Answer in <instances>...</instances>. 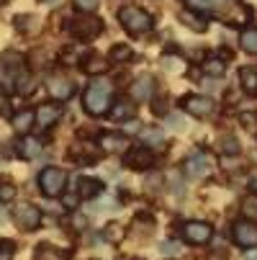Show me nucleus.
Wrapping results in <instances>:
<instances>
[{
	"label": "nucleus",
	"mask_w": 257,
	"mask_h": 260,
	"mask_svg": "<svg viewBox=\"0 0 257 260\" xmlns=\"http://www.w3.org/2000/svg\"><path fill=\"white\" fill-rule=\"evenodd\" d=\"M111 90H114V85L103 78H98L88 85V90L83 95V106L90 116H103L108 111V106H111Z\"/></svg>",
	"instance_id": "1"
},
{
	"label": "nucleus",
	"mask_w": 257,
	"mask_h": 260,
	"mask_svg": "<svg viewBox=\"0 0 257 260\" xmlns=\"http://www.w3.org/2000/svg\"><path fill=\"white\" fill-rule=\"evenodd\" d=\"M119 21H121V26L129 31V34H146L152 28V16L146 13V11H141V8H136V6H124L121 11H119Z\"/></svg>",
	"instance_id": "2"
},
{
	"label": "nucleus",
	"mask_w": 257,
	"mask_h": 260,
	"mask_svg": "<svg viewBox=\"0 0 257 260\" xmlns=\"http://www.w3.org/2000/svg\"><path fill=\"white\" fill-rule=\"evenodd\" d=\"M64 183H67V173L62 168H44L39 175V185H42V193L54 199L64 191Z\"/></svg>",
	"instance_id": "3"
},
{
	"label": "nucleus",
	"mask_w": 257,
	"mask_h": 260,
	"mask_svg": "<svg viewBox=\"0 0 257 260\" xmlns=\"http://www.w3.org/2000/svg\"><path fill=\"white\" fill-rule=\"evenodd\" d=\"M13 219H16V224L26 232H33L36 227L42 224V211L36 209L33 204H18L13 209Z\"/></svg>",
	"instance_id": "4"
},
{
	"label": "nucleus",
	"mask_w": 257,
	"mask_h": 260,
	"mask_svg": "<svg viewBox=\"0 0 257 260\" xmlns=\"http://www.w3.org/2000/svg\"><path fill=\"white\" fill-rule=\"evenodd\" d=\"M124 165L131 168V170H146V168L155 165V152L150 150V147H134L131 152H126Z\"/></svg>",
	"instance_id": "5"
},
{
	"label": "nucleus",
	"mask_w": 257,
	"mask_h": 260,
	"mask_svg": "<svg viewBox=\"0 0 257 260\" xmlns=\"http://www.w3.org/2000/svg\"><path fill=\"white\" fill-rule=\"evenodd\" d=\"M182 237H186L191 245H206L213 237V230H211V224H206V221H188V224L182 227Z\"/></svg>",
	"instance_id": "6"
},
{
	"label": "nucleus",
	"mask_w": 257,
	"mask_h": 260,
	"mask_svg": "<svg viewBox=\"0 0 257 260\" xmlns=\"http://www.w3.org/2000/svg\"><path fill=\"white\" fill-rule=\"evenodd\" d=\"M234 240L242 247H257V224L249 219H239L234 224Z\"/></svg>",
	"instance_id": "7"
},
{
	"label": "nucleus",
	"mask_w": 257,
	"mask_h": 260,
	"mask_svg": "<svg viewBox=\"0 0 257 260\" xmlns=\"http://www.w3.org/2000/svg\"><path fill=\"white\" fill-rule=\"evenodd\" d=\"M100 31H103V23H100L98 18L83 16V18L72 21V34H75L78 39H93V36H98Z\"/></svg>",
	"instance_id": "8"
},
{
	"label": "nucleus",
	"mask_w": 257,
	"mask_h": 260,
	"mask_svg": "<svg viewBox=\"0 0 257 260\" xmlns=\"http://www.w3.org/2000/svg\"><path fill=\"white\" fill-rule=\"evenodd\" d=\"M182 106H186V111L188 114H193V116H211L213 114V101L211 98H206V95H188V98H182Z\"/></svg>",
	"instance_id": "9"
},
{
	"label": "nucleus",
	"mask_w": 257,
	"mask_h": 260,
	"mask_svg": "<svg viewBox=\"0 0 257 260\" xmlns=\"http://www.w3.org/2000/svg\"><path fill=\"white\" fill-rule=\"evenodd\" d=\"M155 93V78L152 75H139L131 85V98L134 101H146Z\"/></svg>",
	"instance_id": "10"
},
{
	"label": "nucleus",
	"mask_w": 257,
	"mask_h": 260,
	"mask_svg": "<svg viewBox=\"0 0 257 260\" xmlns=\"http://www.w3.org/2000/svg\"><path fill=\"white\" fill-rule=\"evenodd\" d=\"M49 93L54 95V101H67L72 93H75V83L67 78H52L49 80Z\"/></svg>",
	"instance_id": "11"
},
{
	"label": "nucleus",
	"mask_w": 257,
	"mask_h": 260,
	"mask_svg": "<svg viewBox=\"0 0 257 260\" xmlns=\"http://www.w3.org/2000/svg\"><path fill=\"white\" fill-rule=\"evenodd\" d=\"M78 185H80V191H78L80 199H95L103 193V180H95V178H80Z\"/></svg>",
	"instance_id": "12"
},
{
	"label": "nucleus",
	"mask_w": 257,
	"mask_h": 260,
	"mask_svg": "<svg viewBox=\"0 0 257 260\" xmlns=\"http://www.w3.org/2000/svg\"><path fill=\"white\" fill-rule=\"evenodd\" d=\"M186 168H188V175H193V178H203V175L211 170V160H208L206 155H193V157H188Z\"/></svg>",
	"instance_id": "13"
},
{
	"label": "nucleus",
	"mask_w": 257,
	"mask_h": 260,
	"mask_svg": "<svg viewBox=\"0 0 257 260\" xmlns=\"http://www.w3.org/2000/svg\"><path fill=\"white\" fill-rule=\"evenodd\" d=\"M21 64H23V57L18 52H6L3 57H0V70H3L6 75H18Z\"/></svg>",
	"instance_id": "14"
},
{
	"label": "nucleus",
	"mask_w": 257,
	"mask_h": 260,
	"mask_svg": "<svg viewBox=\"0 0 257 260\" xmlns=\"http://www.w3.org/2000/svg\"><path fill=\"white\" fill-rule=\"evenodd\" d=\"M57 119H59V108L57 106H39L36 108V124H39L42 129L52 126Z\"/></svg>",
	"instance_id": "15"
},
{
	"label": "nucleus",
	"mask_w": 257,
	"mask_h": 260,
	"mask_svg": "<svg viewBox=\"0 0 257 260\" xmlns=\"http://www.w3.org/2000/svg\"><path fill=\"white\" fill-rule=\"evenodd\" d=\"M100 147L105 152H114V150H124V147H129V139L124 134H103L100 137Z\"/></svg>",
	"instance_id": "16"
},
{
	"label": "nucleus",
	"mask_w": 257,
	"mask_h": 260,
	"mask_svg": "<svg viewBox=\"0 0 257 260\" xmlns=\"http://www.w3.org/2000/svg\"><path fill=\"white\" fill-rule=\"evenodd\" d=\"M33 119H36L33 111H18V114L13 116V129H16L18 134H26V132L33 126Z\"/></svg>",
	"instance_id": "17"
},
{
	"label": "nucleus",
	"mask_w": 257,
	"mask_h": 260,
	"mask_svg": "<svg viewBox=\"0 0 257 260\" xmlns=\"http://www.w3.org/2000/svg\"><path fill=\"white\" fill-rule=\"evenodd\" d=\"M134 111H136V108H134L129 101H116L114 108H111V119H114V121H126V119L134 116Z\"/></svg>",
	"instance_id": "18"
},
{
	"label": "nucleus",
	"mask_w": 257,
	"mask_h": 260,
	"mask_svg": "<svg viewBox=\"0 0 257 260\" xmlns=\"http://www.w3.org/2000/svg\"><path fill=\"white\" fill-rule=\"evenodd\" d=\"M83 70L88 72V75H100V72L108 70V64H105L103 57H98V54H88L85 62H83Z\"/></svg>",
	"instance_id": "19"
},
{
	"label": "nucleus",
	"mask_w": 257,
	"mask_h": 260,
	"mask_svg": "<svg viewBox=\"0 0 257 260\" xmlns=\"http://www.w3.org/2000/svg\"><path fill=\"white\" fill-rule=\"evenodd\" d=\"M180 21L186 23L188 28H193V31H206V21L196 11H180Z\"/></svg>",
	"instance_id": "20"
},
{
	"label": "nucleus",
	"mask_w": 257,
	"mask_h": 260,
	"mask_svg": "<svg viewBox=\"0 0 257 260\" xmlns=\"http://www.w3.org/2000/svg\"><path fill=\"white\" fill-rule=\"evenodd\" d=\"M18 147H21V150H18V155H21V157H26V160L36 157V155H39V150H42L39 139H33V137H26V139H23Z\"/></svg>",
	"instance_id": "21"
},
{
	"label": "nucleus",
	"mask_w": 257,
	"mask_h": 260,
	"mask_svg": "<svg viewBox=\"0 0 257 260\" xmlns=\"http://www.w3.org/2000/svg\"><path fill=\"white\" fill-rule=\"evenodd\" d=\"M239 80H242V85H244L247 93H257V70L242 67V70H239Z\"/></svg>",
	"instance_id": "22"
},
{
	"label": "nucleus",
	"mask_w": 257,
	"mask_h": 260,
	"mask_svg": "<svg viewBox=\"0 0 257 260\" xmlns=\"http://www.w3.org/2000/svg\"><path fill=\"white\" fill-rule=\"evenodd\" d=\"M16 28L21 34H33V31H39V18L36 16H16Z\"/></svg>",
	"instance_id": "23"
},
{
	"label": "nucleus",
	"mask_w": 257,
	"mask_h": 260,
	"mask_svg": "<svg viewBox=\"0 0 257 260\" xmlns=\"http://www.w3.org/2000/svg\"><path fill=\"white\" fill-rule=\"evenodd\" d=\"M36 260H67L62 250L52 247V245H39L36 247Z\"/></svg>",
	"instance_id": "24"
},
{
	"label": "nucleus",
	"mask_w": 257,
	"mask_h": 260,
	"mask_svg": "<svg viewBox=\"0 0 257 260\" xmlns=\"http://www.w3.org/2000/svg\"><path fill=\"white\" fill-rule=\"evenodd\" d=\"M239 44H242L244 52L257 54V28H247V31L239 36Z\"/></svg>",
	"instance_id": "25"
},
{
	"label": "nucleus",
	"mask_w": 257,
	"mask_h": 260,
	"mask_svg": "<svg viewBox=\"0 0 257 260\" xmlns=\"http://www.w3.org/2000/svg\"><path fill=\"white\" fill-rule=\"evenodd\" d=\"M108 57H111V62H116V64H119V62H126V59H131V47H126V44H116Z\"/></svg>",
	"instance_id": "26"
},
{
	"label": "nucleus",
	"mask_w": 257,
	"mask_h": 260,
	"mask_svg": "<svg viewBox=\"0 0 257 260\" xmlns=\"http://www.w3.org/2000/svg\"><path fill=\"white\" fill-rule=\"evenodd\" d=\"M186 3H191V8H222V6H227L229 0H186Z\"/></svg>",
	"instance_id": "27"
},
{
	"label": "nucleus",
	"mask_w": 257,
	"mask_h": 260,
	"mask_svg": "<svg viewBox=\"0 0 257 260\" xmlns=\"http://www.w3.org/2000/svg\"><path fill=\"white\" fill-rule=\"evenodd\" d=\"M72 6H75L80 13H95L98 6H100V0H72Z\"/></svg>",
	"instance_id": "28"
},
{
	"label": "nucleus",
	"mask_w": 257,
	"mask_h": 260,
	"mask_svg": "<svg viewBox=\"0 0 257 260\" xmlns=\"http://www.w3.org/2000/svg\"><path fill=\"white\" fill-rule=\"evenodd\" d=\"M203 72H206V75H211V78L222 75V72H224V62H222V59H208V62L203 64Z\"/></svg>",
	"instance_id": "29"
},
{
	"label": "nucleus",
	"mask_w": 257,
	"mask_h": 260,
	"mask_svg": "<svg viewBox=\"0 0 257 260\" xmlns=\"http://www.w3.org/2000/svg\"><path fill=\"white\" fill-rule=\"evenodd\" d=\"M239 121L247 132H254L257 129V114H252V111H242L239 114Z\"/></svg>",
	"instance_id": "30"
},
{
	"label": "nucleus",
	"mask_w": 257,
	"mask_h": 260,
	"mask_svg": "<svg viewBox=\"0 0 257 260\" xmlns=\"http://www.w3.org/2000/svg\"><path fill=\"white\" fill-rule=\"evenodd\" d=\"M16 199V185L13 183H0V201H3V204H8V201H13Z\"/></svg>",
	"instance_id": "31"
},
{
	"label": "nucleus",
	"mask_w": 257,
	"mask_h": 260,
	"mask_svg": "<svg viewBox=\"0 0 257 260\" xmlns=\"http://www.w3.org/2000/svg\"><path fill=\"white\" fill-rule=\"evenodd\" d=\"M13 255H16V242L0 240V260H13Z\"/></svg>",
	"instance_id": "32"
},
{
	"label": "nucleus",
	"mask_w": 257,
	"mask_h": 260,
	"mask_svg": "<svg viewBox=\"0 0 257 260\" xmlns=\"http://www.w3.org/2000/svg\"><path fill=\"white\" fill-rule=\"evenodd\" d=\"M31 78L28 75H18V80H16V90L21 93V95H26V93H31Z\"/></svg>",
	"instance_id": "33"
},
{
	"label": "nucleus",
	"mask_w": 257,
	"mask_h": 260,
	"mask_svg": "<svg viewBox=\"0 0 257 260\" xmlns=\"http://www.w3.org/2000/svg\"><path fill=\"white\" fill-rule=\"evenodd\" d=\"M167 124L180 132V129H186V116L182 114H167Z\"/></svg>",
	"instance_id": "34"
},
{
	"label": "nucleus",
	"mask_w": 257,
	"mask_h": 260,
	"mask_svg": "<svg viewBox=\"0 0 257 260\" xmlns=\"http://www.w3.org/2000/svg\"><path fill=\"white\" fill-rule=\"evenodd\" d=\"M222 150H224L227 155H237V152H239V144H237V139L227 137V139H222Z\"/></svg>",
	"instance_id": "35"
},
{
	"label": "nucleus",
	"mask_w": 257,
	"mask_h": 260,
	"mask_svg": "<svg viewBox=\"0 0 257 260\" xmlns=\"http://www.w3.org/2000/svg\"><path fill=\"white\" fill-rule=\"evenodd\" d=\"M162 64H165V70H170V72L182 70V59H180V57H177V59H175V57H165V59H162Z\"/></svg>",
	"instance_id": "36"
},
{
	"label": "nucleus",
	"mask_w": 257,
	"mask_h": 260,
	"mask_svg": "<svg viewBox=\"0 0 257 260\" xmlns=\"http://www.w3.org/2000/svg\"><path fill=\"white\" fill-rule=\"evenodd\" d=\"M141 137L150 139V142H155V144L162 142V132H160V129H146V132H141Z\"/></svg>",
	"instance_id": "37"
},
{
	"label": "nucleus",
	"mask_w": 257,
	"mask_h": 260,
	"mask_svg": "<svg viewBox=\"0 0 257 260\" xmlns=\"http://www.w3.org/2000/svg\"><path fill=\"white\" fill-rule=\"evenodd\" d=\"M72 227H75V230H85V227H88V216L75 214V216H72Z\"/></svg>",
	"instance_id": "38"
},
{
	"label": "nucleus",
	"mask_w": 257,
	"mask_h": 260,
	"mask_svg": "<svg viewBox=\"0 0 257 260\" xmlns=\"http://www.w3.org/2000/svg\"><path fill=\"white\" fill-rule=\"evenodd\" d=\"M160 183H162V175H160V173H157V175L152 173L150 178H146V183H144V185H146L150 191H155V185H160Z\"/></svg>",
	"instance_id": "39"
},
{
	"label": "nucleus",
	"mask_w": 257,
	"mask_h": 260,
	"mask_svg": "<svg viewBox=\"0 0 257 260\" xmlns=\"http://www.w3.org/2000/svg\"><path fill=\"white\" fill-rule=\"evenodd\" d=\"M172 193H175V196H182V193H186V185H182L180 178H172Z\"/></svg>",
	"instance_id": "40"
},
{
	"label": "nucleus",
	"mask_w": 257,
	"mask_h": 260,
	"mask_svg": "<svg viewBox=\"0 0 257 260\" xmlns=\"http://www.w3.org/2000/svg\"><path fill=\"white\" fill-rule=\"evenodd\" d=\"M78 204H80V196H78V193H69V196H64V206H67V209H75Z\"/></svg>",
	"instance_id": "41"
},
{
	"label": "nucleus",
	"mask_w": 257,
	"mask_h": 260,
	"mask_svg": "<svg viewBox=\"0 0 257 260\" xmlns=\"http://www.w3.org/2000/svg\"><path fill=\"white\" fill-rule=\"evenodd\" d=\"M160 247H162V252H165V255H172V252H175V250H177V247H175V245H172V242H162V245H160Z\"/></svg>",
	"instance_id": "42"
},
{
	"label": "nucleus",
	"mask_w": 257,
	"mask_h": 260,
	"mask_svg": "<svg viewBox=\"0 0 257 260\" xmlns=\"http://www.w3.org/2000/svg\"><path fill=\"white\" fill-rule=\"evenodd\" d=\"M247 260H257V252H249V255H247Z\"/></svg>",
	"instance_id": "43"
},
{
	"label": "nucleus",
	"mask_w": 257,
	"mask_h": 260,
	"mask_svg": "<svg viewBox=\"0 0 257 260\" xmlns=\"http://www.w3.org/2000/svg\"><path fill=\"white\" fill-rule=\"evenodd\" d=\"M252 160H254V162H257V150H254V152H252Z\"/></svg>",
	"instance_id": "44"
},
{
	"label": "nucleus",
	"mask_w": 257,
	"mask_h": 260,
	"mask_svg": "<svg viewBox=\"0 0 257 260\" xmlns=\"http://www.w3.org/2000/svg\"><path fill=\"white\" fill-rule=\"evenodd\" d=\"M3 3H6V0H0V6H3Z\"/></svg>",
	"instance_id": "45"
}]
</instances>
